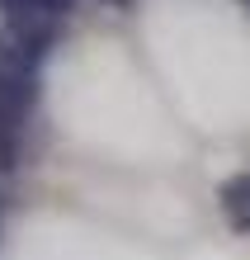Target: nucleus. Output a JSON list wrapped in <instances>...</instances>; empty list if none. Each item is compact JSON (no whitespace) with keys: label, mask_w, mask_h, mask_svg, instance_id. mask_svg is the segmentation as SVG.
I'll return each mask as SVG.
<instances>
[{"label":"nucleus","mask_w":250,"mask_h":260,"mask_svg":"<svg viewBox=\"0 0 250 260\" xmlns=\"http://www.w3.org/2000/svg\"><path fill=\"white\" fill-rule=\"evenodd\" d=\"M217 208H222V218L236 227V232H250V175H231L222 180V189H217Z\"/></svg>","instance_id":"1"}]
</instances>
